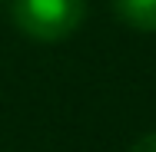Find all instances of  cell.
<instances>
[{
    "label": "cell",
    "instance_id": "cell-1",
    "mask_svg": "<svg viewBox=\"0 0 156 152\" xmlns=\"http://www.w3.org/2000/svg\"><path fill=\"white\" fill-rule=\"evenodd\" d=\"M17 30L40 43L66 40L87 17V0H10Z\"/></svg>",
    "mask_w": 156,
    "mask_h": 152
},
{
    "label": "cell",
    "instance_id": "cell-2",
    "mask_svg": "<svg viewBox=\"0 0 156 152\" xmlns=\"http://www.w3.org/2000/svg\"><path fill=\"white\" fill-rule=\"evenodd\" d=\"M120 20L136 30L156 33V0H113Z\"/></svg>",
    "mask_w": 156,
    "mask_h": 152
},
{
    "label": "cell",
    "instance_id": "cell-3",
    "mask_svg": "<svg viewBox=\"0 0 156 152\" xmlns=\"http://www.w3.org/2000/svg\"><path fill=\"white\" fill-rule=\"evenodd\" d=\"M129 152H156V132H150V136H143V139H136Z\"/></svg>",
    "mask_w": 156,
    "mask_h": 152
}]
</instances>
